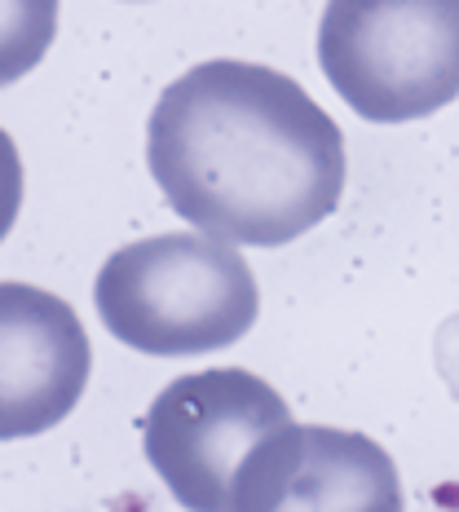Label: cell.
<instances>
[{"instance_id":"3957f363","label":"cell","mask_w":459,"mask_h":512,"mask_svg":"<svg viewBox=\"0 0 459 512\" xmlns=\"http://www.w3.org/2000/svg\"><path fill=\"white\" fill-rule=\"evenodd\" d=\"M318 67L362 120H424L459 98V0H327Z\"/></svg>"},{"instance_id":"7a4b0ae2","label":"cell","mask_w":459,"mask_h":512,"mask_svg":"<svg viewBox=\"0 0 459 512\" xmlns=\"http://www.w3.org/2000/svg\"><path fill=\"white\" fill-rule=\"evenodd\" d=\"M93 305L106 332L137 354L199 358L252 332L261 287L234 243L204 230H177L106 256Z\"/></svg>"},{"instance_id":"5b68a950","label":"cell","mask_w":459,"mask_h":512,"mask_svg":"<svg viewBox=\"0 0 459 512\" xmlns=\"http://www.w3.org/2000/svg\"><path fill=\"white\" fill-rule=\"evenodd\" d=\"M230 512H407V495L367 433L287 424L243 464Z\"/></svg>"},{"instance_id":"277c9868","label":"cell","mask_w":459,"mask_h":512,"mask_svg":"<svg viewBox=\"0 0 459 512\" xmlns=\"http://www.w3.org/2000/svg\"><path fill=\"white\" fill-rule=\"evenodd\" d=\"M287 402L243 367L177 376L142 420L146 460L186 512H230L243 464L283 433Z\"/></svg>"},{"instance_id":"6da1fadb","label":"cell","mask_w":459,"mask_h":512,"mask_svg":"<svg viewBox=\"0 0 459 512\" xmlns=\"http://www.w3.org/2000/svg\"><path fill=\"white\" fill-rule=\"evenodd\" d=\"M146 164L168 208L234 248H283L345 190V137L292 76L212 58L159 93Z\"/></svg>"},{"instance_id":"8992f818","label":"cell","mask_w":459,"mask_h":512,"mask_svg":"<svg viewBox=\"0 0 459 512\" xmlns=\"http://www.w3.org/2000/svg\"><path fill=\"white\" fill-rule=\"evenodd\" d=\"M89 371L93 349L76 309L31 283H0V442L58 429Z\"/></svg>"},{"instance_id":"52a82bcc","label":"cell","mask_w":459,"mask_h":512,"mask_svg":"<svg viewBox=\"0 0 459 512\" xmlns=\"http://www.w3.org/2000/svg\"><path fill=\"white\" fill-rule=\"evenodd\" d=\"M53 31H58V0H0V89L45 58Z\"/></svg>"}]
</instances>
